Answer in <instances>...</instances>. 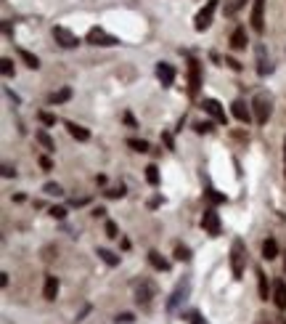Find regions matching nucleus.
Returning a JSON list of instances; mask_svg holds the SVG:
<instances>
[{
  "instance_id": "nucleus-1",
  "label": "nucleus",
  "mask_w": 286,
  "mask_h": 324,
  "mask_svg": "<svg viewBox=\"0 0 286 324\" xmlns=\"http://www.w3.org/2000/svg\"><path fill=\"white\" fill-rule=\"evenodd\" d=\"M252 109H254V122H257V125H268L270 115H273V96H270L268 90H260V93L252 99Z\"/></svg>"
},
{
  "instance_id": "nucleus-2",
  "label": "nucleus",
  "mask_w": 286,
  "mask_h": 324,
  "mask_svg": "<svg viewBox=\"0 0 286 324\" xmlns=\"http://www.w3.org/2000/svg\"><path fill=\"white\" fill-rule=\"evenodd\" d=\"M247 269V244L244 239H233L231 244V271H233V279H241Z\"/></svg>"
},
{
  "instance_id": "nucleus-3",
  "label": "nucleus",
  "mask_w": 286,
  "mask_h": 324,
  "mask_svg": "<svg viewBox=\"0 0 286 324\" xmlns=\"http://www.w3.org/2000/svg\"><path fill=\"white\" fill-rule=\"evenodd\" d=\"M201 109L212 117V122L217 125H228V115H226V106H222L217 99H204L201 101Z\"/></svg>"
},
{
  "instance_id": "nucleus-4",
  "label": "nucleus",
  "mask_w": 286,
  "mask_h": 324,
  "mask_svg": "<svg viewBox=\"0 0 286 324\" xmlns=\"http://www.w3.org/2000/svg\"><path fill=\"white\" fill-rule=\"evenodd\" d=\"M154 298H156V284L149 282V279H140V282L135 284V300H138V306L149 308Z\"/></svg>"
},
{
  "instance_id": "nucleus-5",
  "label": "nucleus",
  "mask_w": 286,
  "mask_h": 324,
  "mask_svg": "<svg viewBox=\"0 0 286 324\" xmlns=\"http://www.w3.org/2000/svg\"><path fill=\"white\" fill-rule=\"evenodd\" d=\"M201 228H204L210 237H220L222 223H220V213H217L215 207H207V210L201 213Z\"/></svg>"
},
{
  "instance_id": "nucleus-6",
  "label": "nucleus",
  "mask_w": 286,
  "mask_h": 324,
  "mask_svg": "<svg viewBox=\"0 0 286 324\" xmlns=\"http://www.w3.org/2000/svg\"><path fill=\"white\" fill-rule=\"evenodd\" d=\"M215 11H217V0H207V6L196 13V19H194V27H196V32H204L207 27L212 24V16H215Z\"/></svg>"
},
{
  "instance_id": "nucleus-7",
  "label": "nucleus",
  "mask_w": 286,
  "mask_h": 324,
  "mask_svg": "<svg viewBox=\"0 0 286 324\" xmlns=\"http://www.w3.org/2000/svg\"><path fill=\"white\" fill-rule=\"evenodd\" d=\"M201 90V64L196 59H188V93L196 96Z\"/></svg>"
},
{
  "instance_id": "nucleus-8",
  "label": "nucleus",
  "mask_w": 286,
  "mask_h": 324,
  "mask_svg": "<svg viewBox=\"0 0 286 324\" xmlns=\"http://www.w3.org/2000/svg\"><path fill=\"white\" fill-rule=\"evenodd\" d=\"M188 292H191V279H180V282H178V287L172 290L170 300H167V311H170V314H172L175 308H178V306L188 298Z\"/></svg>"
},
{
  "instance_id": "nucleus-9",
  "label": "nucleus",
  "mask_w": 286,
  "mask_h": 324,
  "mask_svg": "<svg viewBox=\"0 0 286 324\" xmlns=\"http://www.w3.org/2000/svg\"><path fill=\"white\" fill-rule=\"evenodd\" d=\"M88 43H90V45H104V48H109V45H119V37L109 35L106 29H101V27H93L90 32H88Z\"/></svg>"
},
{
  "instance_id": "nucleus-10",
  "label": "nucleus",
  "mask_w": 286,
  "mask_h": 324,
  "mask_svg": "<svg viewBox=\"0 0 286 324\" xmlns=\"http://www.w3.org/2000/svg\"><path fill=\"white\" fill-rule=\"evenodd\" d=\"M252 29L257 35L265 32V0H254V6H252Z\"/></svg>"
},
{
  "instance_id": "nucleus-11",
  "label": "nucleus",
  "mask_w": 286,
  "mask_h": 324,
  "mask_svg": "<svg viewBox=\"0 0 286 324\" xmlns=\"http://www.w3.org/2000/svg\"><path fill=\"white\" fill-rule=\"evenodd\" d=\"M53 40L61 45V48H77L79 45V37L74 32H69L67 27H53Z\"/></svg>"
},
{
  "instance_id": "nucleus-12",
  "label": "nucleus",
  "mask_w": 286,
  "mask_h": 324,
  "mask_svg": "<svg viewBox=\"0 0 286 324\" xmlns=\"http://www.w3.org/2000/svg\"><path fill=\"white\" fill-rule=\"evenodd\" d=\"M231 115H233L238 122H244V125H249V122H252V109H249V104H247L244 99H236V101L231 104Z\"/></svg>"
},
{
  "instance_id": "nucleus-13",
  "label": "nucleus",
  "mask_w": 286,
  "mask_h": 324,
  "mask_svg": "<svg viewBox=\"0 0 286 324\" xmlns=\"http://www.w3.org/2000/svg\"><path fill=\"white\" fill-rule=\"evenodd\" d=\"M156 77H159V83H162L165 88H170L175 83V69H172V64H167V61H159V64H156Z\"/></svg>"
},
{
  "instance_id": "nucleus-14",
  "label": "nucleus",
  "mask_w": 286,
  "mask_h": 324,
  "mask_svg": "<svg viewBox=\"0 0 286 324\" xmlns=\"http://www.w3.org/2000/svg\"><path fill=\"white\" fill-rule=\"evenodd\" d=\"M270 72H273V61L268 59L265 45H257V74L265 77V74H270Z\"/></svg>"
},
{
  "instance_id": "nucleus-15",
  "label": "nucleus",
  "mask_w": 286,
  "mask_h": 324,
  "mask_svg": "<svg viewBox=\"0 0 286 324\" xmlns=\"http://www.w3.org/2000/svg\"><path fill=\"white\" fill-rule=\"evenodd\" d=\"M247 45H249L247 29H244V27H236V29H233V35H231V48H233V51H244Z\"/></svg>"
},
{
  "instance_id": "nucleus-16",
  "label": "nucleus",
  "mask_w": 286,
  "mask_h": 324,
  "mask_svg": "<svg viewBox=\"0 0 286 324\" xmlns=\"http://www.w3.org/2000/svg\"><path fill=\"white\" fill-rule=\"evenodd\" d=\"M273 303H276V308H286V282H273Z\"/></svg>"
},
{
  "instance_id": "nucleus-17",
  "label": "nucleus",
  "mask_w": 286,
  "mask_h": 324,
  "mask_svg": "<svg viewBox=\"0 0 286 324\" xmlns=\"http://www.w3.org/2000/svg\"><path fill=\"white\" fill-rule=\"evenodd\" d=\"M56 295H58V279H56V276H45L43 298H45V300H56Z\"/></svg>"
},
{
  "instance_id": "nucleus-18",
  "label": "nucleus",
  "mask_w": 286,
  "mask_h": 324,
  "mask_svg": "<svg viewBox=\"0 0 286 324\" xmlns=\"http://www.w3.org/2000/svg\"><path fill=\"white\" fill-rule=\"evenodd\" d=\"M67 130H69L72 138H77V141H88L90 138V130L83 128V125H77V122H67Z\"/></svg>"
},
{
  "instance_id": "nucleus-19",
  "label": "nucleus",
  "mask_w": 286,
  "mask_h": 324,
  "mask_svg": "<svg viewBox=\"0 0 286 324\" xmlns=\"http://www.w3.org/2000/svg\"><path fill=\"white\" fill-rule=\"evenodd\" d=\"M149 263H151L156 271H170V260H167V258H162L156 250H151V253H149Z\"/></svg>"
},
{
  "instance_id": "nucleus-20",
  "label": "nucleus",
  "mask_w": 286,
  "mask_h": 324,
  "mask_svg": "<svg viewBox=\"0 0 286 324\" xmlns=\"http://www.w3.org/2000/svg\"><path fill=\"white\" fill-rule=\"evenodd\" d=\"M276 255H278V242L276 239H265L262 242V258L265 260H273Z\"/></svg>"
},
{
  "instance_id": "nucleus-21",
  "label": "nucleus",
  "mask_w": 286,
  "mask_h": 324,
  "mask_svg": "<svg viewBox=\"0 0 286 324\" xmlns=\"http://www.w3.org/2000/svg\"><path fill=\"white\" fill-rule=\"evenodd\" d=\"M69 99H72V88H61V90H56V93L48 96V101H51V104H67Z\"/></svg>"
},
{
  "instance_id": "nucleus-22",
  "label": "nucleus",
  "mask_w": 286,
  "mask_h": 324,
  "mask_svg": "<svg viewBox=\"0 0 286 324\" xmlns=\"http://www.w3.org/2000/svg\"><path fill=\"white\" fill-rule=\"evenodd\" d=\"M254 274H257V287H260V298L262 300H268L270 295H268V276H265V271L257 266V269H254Z\"/></svg>"
},
{
  "instance_id": "nucleus-23",
  "label": "nucleus",
  "mask_w": 286,
  "mask_h": 324,
  "mask_svg": "<svg viewBox=\"0 0 286 324\" xmlns=\"http://www.w3.org/2000/svg\"><path fill=\"white\" fill-rule=\"evenodd\" d=\"M19 59L24 61V64H27L29 69H37V67H40V59H37L35 53H29L27 48H19Z\"/></svg>"
},
{
  "instance_id": "nucleus-24",
  "label": "nucleus",
  "mask_w": 286,
  "mask_h": 324,
  "mask_svg": "<svg viewBox=\"0 0 286 324\" xmlns=\"http://www.w3.org/2000/svg\"><path fill=\"white\" fill-rule=\"evenodd\" d=\"M35 138H37V144H40V146H43L45 151H56V144H53V138L48 136L45 130H37V133H35Z\"/></svg>"
},
{
  "instance_id": "nucleus-25",
  "label": "nucleus",
  "mask_w": 286,
  "mask_h": 324,
  "mask_svg": "<svg viewBox=\"0 0 286 324\" xmlns=\"http://www.w3.org/2000/svg\"><path fill=\"white\" fill-rule=\"evenodd\" d=\"M204 197L210 199L212 205H222V202H228V197H226V194H220V192H217V189H212V186H207V189H204Z\"/></svg>"
},
{
  "instance_id": "nucleus-26",
  "label": "nucleus",
  "mask_w": 286,
  "mask_h": 324,
  "mask_svg": "<svg viewBox=\"0 0 286 324\" xmlns=\"http://www.w3.org/2000/svg\"><path fill=\"white\" fill-rule=\"evenodd\" d=\"M98 258L104 260L106 266H111V269H114V266H119V255H114L111 250H104V247H98Z\"/></svg>"
},
{
  "instance_id": "nucleus-27",
  "label": "nucleus",
  "mask_w": 286,
  "mask_h": 324,
  "mask_svg": "<svg viewBox=\"0 0 286 324\" xmlns=\"http://www.w3.org/2000/svg\"><path fill=\"white\" fill-rule=\"evenodd\" d=\"M247 6V0H226V16H236Z\"/></svg>"
},
{
  "instance_id": "nucleus-28",
  "label": "nucleus",
  "mask_w": 286,
  "mask_h": 324,
  "mask_svg": "<svg viewBox=\"0 0 286 324\" xmlns=\"http://www.w3.org/2000/svg\"><path fill=\"white\" fill-rule=\"evenodd\" d=\"M127 146H133V151H149L151 146H149V141H143V138H127Z\"/></svg>"
},
{
  "instance_id": "nucleus-29",
  "label": "nucleus",
  "mask_w": 286,
  "mask_h": 324,
  "mask_svg": "<svg viewBox=\"0 0 286 324\" xmlns=\"http://www.w3.org/2000/svg\"><path fill=\"white\" fill-rule=\"evenodd\" d=\"M175 260L188 263V260H191V247H186V244H175Z\"/></svg>"
},
{
  "instance_id": "nucleus-30",
  "label": "nucleus",
  "mask_w": 286,
  "mask_h": 324,
  "mask_svg": "<svg viewBox=\"0 0 286 324\" xmlns=\"http://www.w3.org/2000/svg\"><path fill=\"white\" fill-rule=\"evenodd\" d=\"M146 181L151 183V186H159V170H156V165H149L146 167Z\"/></svg>"
},
{
  "instance_id": "nucleus-31",
  "label": "nucleus",
  "mask_w": 286,
  "mask_h": 324,
  "mask_svg": "<svg viewBox=\"0 0 286 324\" xmlns=\"http://www.w3.org/2000/svg\"><path fill=\"white\" fill-rule=\"evenodd\" d=\"M0 72H3V77H13V74H16L13 61H11V59H3V61H0Z\"/></svg>"
},
{
  "instance_id": "nucleus-32",
  "label": "nucleus",
  "mask_w": 286,
  "mask_h": 324,
  "mask_svg": "<svg viewBox=\"0 0 286 324\" xmlns=\"http://www.w3.org/2000/svg\"><path fill=\"white\" fill-rule=\"evenodd\" d=\"M43 192H45L48 197H61V194H64V189L58 186V183H45V186H43Z\"/></svg>"
},
{
  "instance_id": "nucleus-33",
  "label": "nucleus",
  "mask_w": 286,
  "mask_h": 324,
  "mask_svg": "<svg viewBox=\"0 0 286 324\" xmlns=\"http://www.w3.org/2000/svg\"><path fill=\"white\" fill-rule=\"evenodd\" d=\"M37 117H40V122H43L45 128H53L56 125V115H51V112H40Z\"/></svg>"
},
{
  "instance_id": "nucleus-34",
  "label": "nucleus",
  "mask_w": 286,
  "mask_h": 324,
  "mask_svg": "<svg viewBox=\"0 0 286 324\" xmlns=\"http://www.w3.org/2000/svg\"><path fill=\"white\" fill-rule=\"evenodd\" d=\"M104 194H106L109 199H122V197H125V186H114V189H106Z\"/></svg>"
},
{
  "instance_id": "nucleus-35",
  "label": "nucleus",
  "mask_w": 286,
  "mask_h": 324,
  "mask_svg": "<svg viewBox=\"0 0 286 324\" xmlns=\"http://www.w3.org/2000/svg\"><path fill=\"white\" fill-rule=\"evenodd\" d=\"M215 128V122H210V120H204V122H196V125H194V130L196 133H210Z\"/></svg>"
},
{
  "instance_id": "nucleus-36",
  "label": "nucleus",
  "mask_w": 286,
  "mask_h": 324,
  "mask_svg": "<svg viewBox=\"0 0 286 324\" xmlns=\"http://www.w3.org/2000/svg\"><path fill=\"white\" fill-rule=\"evenodd\" d=\"M106 237H111V239H117V237H119V231H117V223H114V221H106Z\"/></svg>"
},
{
  "instance_id": "nucleus-37",
  "label": "nucleus",
  "mask_w": 286,
  "mask_h": 324,
  "mask_svg": "<svg viewBox=\"0 0 286 324\" xmlns=\"http://www.w3.org/2000/svg\"><path fill=\"white\" fill-rule=\"evenodd\" d=\"M188 321H191V324H210V321H207V319H204V316H201L199 311H191Z\"/></svg>"
},
{
  "instance_id": "nucleus-38",
  "label": "nucleus",
  "mask_w": 286,
  "mask_h": 324,
  "mask_svg": "<svg viewBox=\"0 0 286 324\" xmlns=\"http://www.w3.org/2000/svg\"><path fill=\"white\" fill-rule=\"evenodd\" d=\"M48 213H51L53 218H58V221H64V218H67V210H64V207H56V205H53L51 210H48Z\"/></svg>"
},
{
  "instance_id": "nucleus-39",
  "label": "nucleus",
  "mask_w": 286,
  "mask_h": 324,
  "mask_svg": "<svg viewBox=\"0 0 286 324\" xmlns=\"http://www.w3.org/2000/svg\"><path fill=\"white\" fill-rule=\"evenodd\" d=\"M130 321H135L133 314H117V324H130Z\"/></svg>"
},
{
  "instance_id": "nucleus-40",
  "label": "nucleus",
  "mask_w": 286,
  "mask_h": 324,
  "mask_svg": "<svg viewBox=\"0 0 286 324\" xmlns=\"http://www.w3.org/2000/svg\"><path fill=\"white\" fill-rule=\"evenodd\" d=\"M37 162H40V167H43V170H53V162L48 160V157H40Z\"/></svg>"
},
{
  "instance_id": "nucleus-41",
  "label": "nucleus",
  "mask_w": 286,
  "mask_h": 324,
  "mask_svg": "<svg viewBox=\"0 0 286 324\" xmlns=\"http://www.w3.org/2000/svg\"><path fill=\"white\" fill-rule=\"evenodd\" d=\"M69 205H72V207H83V205H88V199H85V197H79V199L74 197V199H69Z\"/></svg>"
},
{
  "instance_id": "nucleus-42",
  "label": "nucleus",
  "mask_w": 286,
  "mask_h": 324,
  "mask_svg": "<svg viewBox=\"0 0 286 324\" xmlns=\"http://www.w3.org/2000/svg\"><path fill=\"white\" fill-rule=\"evenodd\" d=\"M162 141H165L167 149H175V141H172V136H170V133H162Z\"/></svg>"
},
{
  "instance_id": "nucleus-43",
  "label": "nucleus",
  "mask_w": 286,
  "mask_h": 324,
  "mask_svg": "<svg viewBox=\"0 0 286 324\" xmlns=\"http://www.w3.org/2000/svg\"><path fill=\"white\" fill-rule=\"evenodd\" d=\"M125 122H127L130 128H138V122H135V117H133L130 112H125Z\"/></svg>"
},
{
  "instance_id": "nucleus-44",
  "label": "nucleus",
  "mask_w": 286,
  "mask_h": 324,
  "mask_svg": "<svg viewBox=\"0 0 286 324\" xmlns=\"http://www.w3.org/2000/svg\"><path fill=\"white\" fill-rule=\"evenodd\" d=\"M226 64H228L231 69H236V72H241V64H238L236 59H226Z\"/></svg>"
},
{
  "instance_id": "nucleus-45",
  "label": "nucleus",
  "mask_w": 286,
  "mask_h": 324,
  "mask_svg": "<svg viewBox=\"0 0 286 324\" xmlns=\"http://www.w3.org/2000/svg\"><path fill=\"white\" fill-rule=\"evenodd\" d=\"M11 176H16V170L8 167V165H3V178H11Z\"/></svg>"
},
{
  "instance_id": "nucleus-46",
  "label": "nucleus",
  "mask_w": 286,
  "mask_h": 324,
  "mask_svg": "<svg viewBox=\"0 0 286 324\" xmlns=\"http://www.w3.org/2000/svg\"><path fill=\"white\" fill-rule=\"evenodd\" d=\"M162 202H165V199H162V197H154V199H151V202H149V207H159V205H162Z\"/></svg>"
},
{
  "instance_id": "nucleus-47",
  "label": "nucleus",
  "mask_w": 286,
  "mask_h": 324,
  "mask_svg": "<svg viewBox=\"0 0 286 324\" xmlns=\"http://www.w3.org/2000/svg\"><path fill=\"white\" fill-rule=\"evenodd\" d=\"M283 173H286V138H283Z\"/></svg>"
},
{
  "instance_id": "nucleus-48",
  "label": "nucleus",
  "mask_w": 286,
  "mask_h": 324,
  "mask_svg": "<svg viewBox=\"0 0 286 324\" xmlns=\"http://www.w3.org/2000/svg\"><path fill=\"white\" fill-rule=\"evenodd\" d=\"M257 324H270V321H268L265 316H260V321H257Z\"/></svg>"
},
{
  "instance_id": "nucleus-49",
  "label": "nucleus",
  "mask_w": 286,
  "mask_h": 324,
  "mask_svg": "<svg viewBox=\"0 0 286 324\" xmlns=\"http://www.w3.org/2000/svg\"><path fill=\"white\" fill-rule=\"evenodd\" d=\"M283 271H286V260H283Z\"/></svg>"
}]
</instances>
